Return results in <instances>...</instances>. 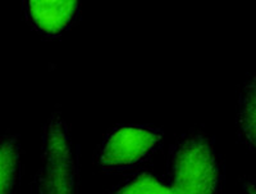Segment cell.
<instances>
[{
	"label": "cell",
	"instance_id": "cell-4",
	"mask_svg": "<svg viewBox=\"0 0 256 194\" xmlns=\"http://www.w3.org/2000/svg\"><path fill=\"white\" fill-rule=\"evenodd\" d=\"M77 2H28L27 15L38 30L46 34L62 33L73 20Z\"/></svg>",
	"mask_w": 256,
	"mask_h": 194
},
{
	"label": "cell",
	"instance_id": "cell-2",
	"mask_svg": "<svg viewBox=\"0 0 256 194\" xmlns=\"http://www.w3.org/2000/svg\"><path fill=\"white\" fill-rule=\"evenodd\" d=\"M169 173L176 194L218 193L220 166L209 139L202 134L180 139L170 152Z\"/></svg>",
	"mask_w": 256,
	"mask_h": 194
},
{
	"label": "cell",
	"instance_id": "cell-8",
	"mask_svg": "<svg viewBox=\"0 0 256 194\" xmlns=\"http://www.w3.org/2000/svg\"><path fill=\"white\" fill-rule=\"evenodd\" d=\"M244 194H256V182L252 180H246L244 182Z\"/></svg>",
	"mask_w": 256,
	"mask_h": 194
},
{
	"label": "cell",
	"instance_id": "cell-1",
	"mask_svg": "<svg viewBox=\"0 0 256 194\" xmlns=\"http://www.w3.org/2000/svg\"><path fill=\"white\" fill-rule=\"evenodd\" d=\"M38 194H80L78 156L68 125L59 112L48 120L42 134Z\"/></svg>",
	"mask_w": 256,
	"mask_h": 194
},
{
	"label": "cell",
	"instance_id": "cell-7",
	"mask_svg": "<svg viewBox=\"0 0 256 194\" xmlns=\"http://www.w3.org/2000/svg\"><path fill=\"white\" fill-rule=\"evenodd\" d=\"M116 194H176L170 186L155 179L152 175L144 173L130 180L120 188Z\"/></svg>",
	"mask_w": 256,
	"mask_h": 194
},
{
	"label": "cell",
	"instance_id": "cell-5",
	"mask_svg": "<svg viewBox=\"0 0 256 194\" xmlns=\"http://www.w3.org/2000/svg\"><path fill=\"white\" fill-rule=\"evenodd\" d=\"M20 143L14 136L0 138V194H12L20 176Z\"/></svg>",
	"mask_w": 256,
	"mask_h": 194
},
{
	"label": "cell",
	"instance_id": "cell-3",
	"mask_svg": "<svg viewBox=\"0 0 256 194\" xmlns=\"http://www.w3.org/2000/svg\"><path fill=\"white\" fill-rule=\"evenodd\" d=\"M160 138L154 130L120 127L105 140L99 154L100 163L109 168L134 165L155 149Z\"/></svg>",
	"mask_w": 256,
	"mask_h": 194
},
{
	"label": "cell",
	"instance_id": "cell-6",
	"mask_svg": "<svg viewBox=\"0 0 256 194\" xmlns=\"http://www.w3.org/2000/svg\"><path fill=\"white\" fill-rule=\"evenodd\" d=\"M237 124L244 140L256 152V76L242 89Z\"/></svg>",
	"mask_w": 256,
	"mask_h": 194
}]
</instances>
